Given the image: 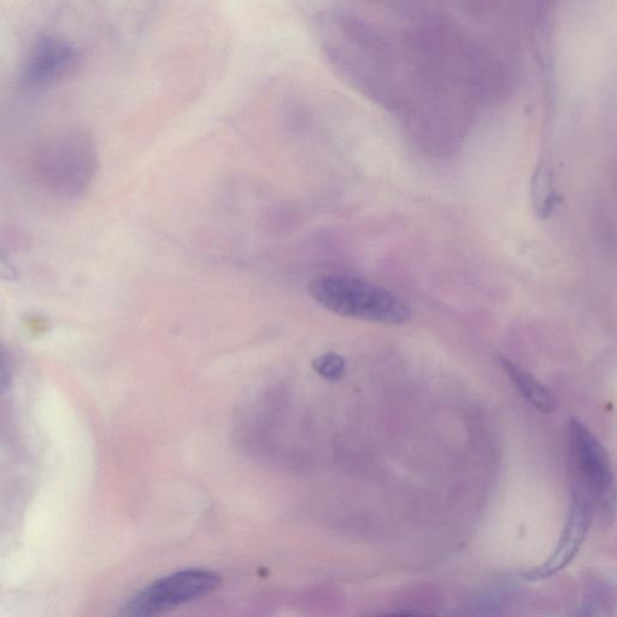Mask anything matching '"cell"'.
<instances>
[{
    "label": "cell",
    "mask_w": 617,
    "mask_h": 617,
    "mask_svg": "<svg viewBox=\"0 0 617 617\" xmlns=\"http://www.w3.org/2000/svg\"><path fill=\"white\" fill-rule=\"evenodd\" d=\"M79 61L78 50L66 38L44 35L29 49L21 68V85L40 90L67 78Z\"/></svg>",
    "instance_id": "cell-5"
},
{
    "label": "cell",
    "mask_w": 617,
    "mask_h": 617,
    "mask_svg": "<svg viewBox=\"0 0 617 617\" xmlns=\"http://www.w3.org/2000/svg\"><path fill=\"white\" fill-rule=\"evenodd\" d=\"M310 295L340 316L402 325L411 316L409 305L389 290L349 275H321L310 281Z\"/></svg>",
    "instance_id": "cell-2"
},
{
    "label": "cell",
    "mask_w": 617,
    "mask_h": 617,
    "mask_svg": "<svg viewBox=\"0 0 617 617\" xmlns=\"http://www.w3.org/2000/svg\"><path fill=\"white\" fill-rule=\"evenodd\" d=\"M368 617H437V616L427 615V614H417V613H384V614L370 615Z\"/></svg>",
    "instance_id": "cell-12"
},
{
    "label": "cell",
    "mask_w": 617,
    "mask_h": 617,
    "mask_svg": "<svg viewBox=\"0 0 617 617\" xmlns=\"http://www.w3.org/2000/svg\"><path fill=\"white\" fill-rule=\"evenodd\" d=\"M595 508L583 496L573 493L572 507L560 543L554 554L542 566L526 575L528 580H544L552 577L571 562L583 545L592 522Z\"/></svg>",
    "instance_id": "cell-6"
},
{
    "label": "cell",
    "mask_w": 617,
    "mask_h": 617,
    "mask_svg": "<svg viewBox=\"0 0 617 617\" xmlns=\"http://www.w3.org/2000/svg\"><path fill=\"white\" fill-rule=\"evenodd\" d=\"M533 203L540 216L549 215L558 201L548 169L539 168L533 178Z\"/></svg>",
    "instance_id": "cell-8"
},
{
    "label": "cell",
    "mask_w": 617,
    "mask_h": 617,
    "mask_svg": "<svg viewBox=\"0 0 617 617\" xmlns=\"http://www.w3.org/2000/svg\"><path fill=\"white\" fill-rule=\"evenodd\" d=\"M498 363L528 403L542 413H554L557 409V399L548 387L507 357L499 356Z\"/></svg>",
    "instance_id": "cell-7"
},
{
    "label": "cell",
    "mask_w": 617,
    "mask_h": 617,
    "mask_svg": "<svg viewBox=\"0 0 617 617\" xmlns=\"http://www.w3.org/2000/svg\"><path fill=\"white\" fill-rule=\"evenodd\" d=\"M96 141L82 128L61 129L45 138L34 156V169L47 190L63 198L84 196L96 178Z\"/></svg>",
    "instance_id": "cell-1"
},
{
    "label": "cell",
    "mask_w": 617,
    "mask_h": 617,
    "mask_svg": "<svg viewBox=\"0 0 617 617\" xmlns=\"http://www.w3.org/2000/svg\"><path fill=\"white\" fill-rule=\"evenodd\" d=\"M17 279H19V273H17L14 264L0 250V280L16 281Z\"/></svg>",
    "instance_id": "cell-11"
},
{
    "label": "cell",
    "mask_w": 617,
    "mask_h": 617,
    "mask_svg": "<svg viewBox=\"0 0 617 617\" xmlns=\"http://www.w3.org/2000/svg\"><path fill=\"white\" fill-rule=\"evenodd\" d=\"M11 380H13V376H11L9 360L2 346H0V392L9 390Z\"/></svg>",
    "instance_id": "cell-10"
},
{
    "label": "cell",
    "mask_w": 617,
    "mask_h": 617,
    "mask_svg": "<svg viewBox=\"0 0 617 617\" xmlns=\"http://www.w3.org/2000/svg\"><path fill=\"white\" fill-rule=\"evenodd\" d=\"M569 461L573 493L583 496L593 508L607 507L614 492V474L607 450L583 422L568 423Z\"/></svg>",
    "instance_id": "cell-3"
},
{
    "label": "cell",
    "mask_w": 617,
    "mask_h": 617,
    "mask_svg": "<svg viewBox=\"0 0 617 617\" xmlns=\"http://www.w3.org/2000/svg\"><path fill=\"white\" fill-rule=\"evenodd\" d=\"M209 569H184L154 581L129 601L117 617H158L182 604L210 595L221 586Z\"/></svg>",
    "instance_id": "cell-4"
},
{
    "label": "cell",
    "mask_w": 617,
    "mask_h": 617,
    "mask_svg": "<svg viewBox=\"0 0 617 617\" xmlns=\"http://www.w3.org/2000/svg\"><path fill=\"white\" fill-rule=\"evenodd\" d=\"M317 374L329 381H338L343 378L346 362L342 356L337 354H326L317 357L313 363Z\"/></svg>",
    "instance_id": "cell-9"
}]
</instances>
